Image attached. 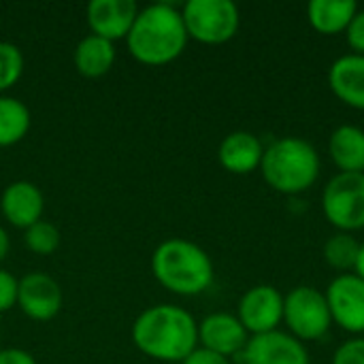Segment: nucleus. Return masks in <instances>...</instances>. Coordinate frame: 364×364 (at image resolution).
<instances>
[{"label":"nucleus","mask_w":364,"mask_h":364,"mask_svg":"<svg viewBox=\"0 0 364 364\" xmlns=\"http://www.w3.org/2000/svg\"><path fill=\"white\" fill-rule=\"evenodd\" d=\"M136 350L160 363H183L198 346V324L177 305H154L132 324Z\"/></svg>","instance_id":"1"},{"label":"nucleus","mask_w":364,"mask_h":364,"mask_svg":"<svg viewBox=\"0 0 364 364\" xmlns=\"http://www.w3.org/2000/svg\"><path fill=\"white\" fill-rule=\"evenodd\" d=\"M126 45L130 55L145 66L171 64L188 45L181 11L166 2L141 9L130 34L126 36Z\"/></svg>","instance_id":"2"},{"label":"nucleus","mask_w":364,"mask_h":364,"mask_svg":"<svg viewBox=\"0 0 364 364\" xmlns=\"http://www.w3.org/2000/svg\"><path fill=\"white\" fill-rule=\"evenodd\" d=\"M151 271L162 288L179 296L203 294L213 284L209 254L186 239L162 241L151 256Z\"/></svg>","instance_id":"3"},{"label":"nucleus","mask_w":364,"mask_h":364,"mask_svg":"<svg viewBox=\"0 0 364 364\" xmlns=\"http://www.w3.org/2000/svg\"><path fill=\"white\" fill-rule=\"evenodd\" d=\"M262 179L279 194L307 192L320 175V156L303 139L286 136L264 147L260 162Z\"/></svg>","instance_id":"4"},{"label":"nucleus","mask_w":364,"mask_h":364,"mask_svg":"<svg viewBox=\"0 0 364 364\" xmlns=\"http://www.w3.org/2000/svg\"><path fill=\"white\" fill-rule=\"evenodd\" d=\"M188 38L203 45H224L235 38L241 15L230 0H190L181 9Z\"/></svg>","instance_id":"5"},{"label":"nucleus","mask_w":364,"mask_h":364,"mask_svg":"<svg viewBox=\"0 0 364 364\" xmlns=\"http://www.w3.org/2000/svg\"><path fill=\"white\" fill-rule=\"evenodd\" d=\"M284 322L294 339L320 341L331 331L333 318L326 296L311 286H296L284 296Z\"/></svg>","instance_id":"6"},{"label":"nucleus","mask_w":364,"mask_h":364,"mask_svg":"<svg viewBox=\"0 0 364 364\" xmlns=\"http://www.w3.org/2000/svg\"><path fill=\"white\" fill-rule=\"evenodd\" d=\"M322 211L339 232L364 228V173H337L322 192Z\"/></svg>","instance_id":"7"},{"label":"nucleus","mask_w":364,"mask_h":364,"mask_svg":"<svg viewBox=\"0 0 364 364\" xmlns=\"http://www.w3.org/2000/svg\"><path fill=\"white\" fill-rule=\"evenodd\" d=\"M333 324L352 335L364 333V279L356 273H343L335 277L326 292Z\"/></svg>","instance_id":"8"},{"label":"nucleus","mask_w":364,"mask_h":364,"mask_svg":"<svg viewBox=\"0 0 364 364\" xmlns=\"http://www.w3.org/2000/svg\"><path fill=\"white\" fill-rule=\"evenodd\" d=\"M239 322L247 335H264L279 331L284 322V296L275 286L260 284L250 288L239 301Z\"/></svg>","instance_id":"9"},{"label":"nucleus","mask_w":364,"mask_h":364,"mask_svg":"<svg viewBox=\"0 0 364 364\" xmlns=\"http://www.w3.org/2000/svg\"><path fill=\"white\" fill-rule=\"evenodd\" d=\"M237 358L243 364H309V352L290 333L273 331L250 337Z\"/></svg>","instance_id":"10"},{"label":"nucleus","mask_w":364,"mask_h":364,"mask_svg":"<svg viewBox=\"0 0 364 364\" xmlns=\"http://www.w3.org/2000/svg\"><path fill=\"white\" fill-rule=\"evenodd\" d=\"M17 305L30 320L47 322L62 309V288L47 273H28L19 279Z\"/></svg>","instance_id":"11"},{"label":"nucleus","mask_w":364,"mask_h":364,"mask_svg":"<svg viewBox=\"0 0 364 364\" xmlns=\"http://www.w3.org/2000/svg\"><path fill=\"white\" fill-rule=\"evenodd\" d=\"M139 11L134 0H92L85 15L92 34L115 43L122 38L126 41Z\"/></svg>","instance_id":"12"},{"label":"nucleus","mask_w":364,"mask_h":364,"mask_svg":"<svg viewBox=\"0 0 364 364\" xmlns=\"http://www.w3.org/2000/svg\"><path fill=\"white\" fill-rule=\"evenodd\" d=\"M250 341L247 331L232 314H211L198 324L200 348L224 358L239 356Z\"/></svg>","instance_id":"13"},{"label":"nucleus","mask_w":364,"mask_h":364,"mask_svg":"<svg viewBox=\"0 0 364 364\" xmlns=\"http://www.w3.org/2000/svg\"><path fill=\"white\" fill-rule=\"evenodd\" d=\"M0 209L4 220L15 228H30L36 224L45 209V198L38 186L32 181H13L4 188L0 196Z\"/></svg>","instance_id":"14"},{"label":"nucleus","mask_w":364,"mask_h":364,"mask_svg":"<svg viewBox=\"0 0 364 364\" xmlns=\"http://www.w3.org/2000/svg\"><path fill=\"white\" fill-rule=\"evenodd\" d=\"M264 156V145L262 141L247 132V130H237L224 136L218 149V160L220 164L232 173V175H250L256 168H260Z\"/></svg>","instance_id":"15"},{"label":"nucleus","mask_w":364,"mask_h":364,"mask_svg":"<svg viewBox=\"0 0 364 364\" xmlns=\"http://www.w3.org/2000/svg\"><path fill=\"white\" fill-rule=\"evenodd\" d=\"M328 85L343 105L364 111V55L350 53L335 60L328 70Z\"/></svg>","instance_id":"16"},{"label":"nucleus","mask_w":364,"mask_h":364,"mask_svg":"<svg viewBox=\"0 0 364 364\" xmlns=\"http://www.w3.org/2000/svg\"><path fill=\"white\" fill-rule=\"evenodd\" d=\"M328 154L339 173H364V130L339 126L328 139Z\"/></svg>","instance_id":"17"},{"label":"nucleus","mask_w":364,"mask_h":364,"mask_svg":"<svg viewBox=\"0 0 364 364\" xmlns=\"http://www.w3.org/2000/svg\"><path fill=\"white\" fill-rule=\"evenodd\" d=\"M358 13L354 0H311L307 4V21L320 34H341Z\"/></svg>","instance_id":"18"},{"label":"nucleus","mask_w":364,"mask_h":364,"mask_svg":"<svg viewBox=\"0 0 364 364\" xmlns=\"http://www.w3.org/2000/svg\"><path fill=\"white\" fill-rule=\"evenodd\" d=\"M115 64V43L87 34L79 41L75 49V68L87 79H98L107 75Z\"/></svg>","instance_id":"19"},{"label":"nucleus","mask_w":364,"mask_h":364,"mask_svg":"<svg viewBox=\"0 0 364 364\" xmlns=\"http://www.w3.org/2000/svg\"><path fill=\"white\" fill-rule=\"evenodd\" d=\"M30 109L13 96H0V147L17 145L30 130Z\"/></svg>","instance_id":"20"},{"label":"nucleus","mask_w":364,"mask_h":364,"mask_svg":"<svg viewBox=\"0 0 364 364\" xmlns=\"http://www.w3.org/2000/svg\"><path fill=\"white\" fill-rule=\"evenodd\" d=\"M360 243L350 232H337L324 243V260L335 271H350L356 267Z\"/></svg>","instance_id":"21"},{"label":"nucleus","mask_w":364,"mask_h":364,"mask_svg":"<svg viewBox=\"0 0 364 364\" xmlns=\"http://www.w3.org/2000/svg\"><path fill=\"white\" fill-rule=\"evenodd\" d=\"M23 241L30 252H34L38 256H49L60 245V232L51 222L38 220L36 224H32L30 228L23 230Z\"/></svg>","instance_id":"22"},{"label":"nucleus","mask_w":364,"mask_h":364,"mask_svg":"<svg viewBox=\"0 0 364 364\" xmlns=\"http://www.w3.org/2000/svg\"><path fill=\"white\" fill-rule=\"evenodd\" d=\"M23 73L21 49L13 43L0 41V92L11 90Z\"/></svg>","instance_id":"23"},{"label":"nucleus","mask_w":364,"mask_h":364,"mask_svg":"<svg viewBox=\"0 0 364 364\" xmlns=\"http://www.w3.org/2000/svg\"><path fill=\"white\" fill-rule=\"evenodd\" d=\"M333 364H364V339L356 337L341 343L333 356Z\"/></svg>","instance_id":"24"},{"label":"nucleus","mask_w":364,"mask_h":364,"mask_svg":"<svg viewBox=\"0 0 364 364\" xmlns=\"http://www.w3.org/2000/svg\"><path fill=\"white\" fill-rule=\"evenodd\" d=\"M17 290L19 282L13 277V273L0 269V314H6L17 305Z\"/></svg>","instance_id":"25"},{"label":"nucleus","mask_w":364,"mask_h":364,"mask_svg":"<svg viewBox=\"0 0 364 364\" xmlns=\"http://www.w3.org/2000/svg\"><path fill=\"white\" fill-rule=\"evenodd\" d=\"M346 41L356 55H364V9L354 15L346 30Z\"/></svg>","instance_id":"26"},{"label":"nucleus","mask_w":364,"mask_h":364,"mask_svg":"<svg viewBox=\"0 0 364 364\" xmlns=\"http://www.w3.org/2000/svg\"><path fill=\"white\" fill-rule=\"evenodd\" d=\"M181 364H230V360L220 354H213L205 348H196Z\"/></svg>","instance_id":"27"},{"label":"nucleus","mask_w":364,"mask_h":364,"mask_svg":"<svg viewBox=\"0 0 364 364\" xmlns=\"http://www.w3.org/2000/svg\"><path fill=\"white\" fill-rule=\"evenodd\" d=\"M0 364H36V360L26 350L6 348V350H0Z\"/></svg>","instance_id":"28"},{"label":"nucleus","mask_w":364,"mask_h":364,"mask_svg":"<svg viewBox=\"0 0 364 364\" xmlns=\"http://www.w3.org/2000/svg\"><path fill=\"white\" fill-rule=\"evenodd\" d=\"M9 247H11V243H9V235H6V230L0 226V262L6 258V254H9Z\"/></svg>","instance_id":"29"},{"label":"nucleus","mask_w":364,"mask_h":364,"mask_svg":"<svg viewBox=\"0 0 364 364\" xmlns=\"http://www.w3.org/2000/svg\"><path fill=\"white\" fill-rule=\"evenodd\" d=\"M356 275L364 279V243L360 245V252H358V260H356V267H354Z\"/></svg>","instance_id":"30"}]
</instances>
